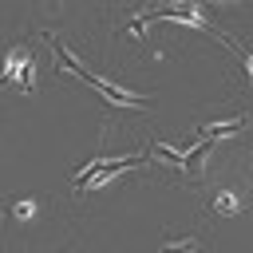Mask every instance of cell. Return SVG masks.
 <instances>
[{"instance_id": "3", "label": "cell", "mask_w": 253, "mask_h": 253, "mask_svg": "<svg viewBox=\"0 0 253 253\" xmlns=\"http://www.w3.org/2000/svg\"><path fill=\"white\" fill-rule=\"evenodd\" d=\"M83 83H91L95 91H103L115 107H146V99H138V95H130V91H123V87H115L111 79H103V75H95V71H87V79Z\"/></svg>"}, {"instance_id": "2", "label": "cell", "mask_w": 253, "mask_h": 253, "mask_svg": "<svg viewBox=\"0 0 253 253\" xmlns=\"http://www.w3.org/2000/svg\"><path fill=\"white\" fill-rule=\"evenodd\" d=\"M32 47H24V43H16L12 51H8V59L0 63V83H20L24 91H32L36 87V71H32Z\"/></svg>"}, {"instance_id": "6", "label": "cell", "mask_w": 253, "mask_h": 253, "mask_svg": "<svg viewBox=\"0 0 253 253\" xmlns=\"http://www.w3.org/2000/svg\"><path fill=\"white\" fill-rule=\"evenodd\" d=\"M32 213H36L32 202H16V217H32Z\"/></svg>"}, {"instance_id": "5", "label": "cell", "mask_w": 253, "mask_h": 253, "mask_svg": "<svg viewBox=\"0 0 253 253\" xmlns=\"http://www.w3.org/2000/svg\"><path fill=\"white\" fill-rule=\"evenodd\" d=\"M213 206H217V213H237V198H229V194H221Z\"/></svg>"}, {"instance_id": "7", "label": "cell", "mask_w": 253, "mask_h": 253, "mask_svg": "<svg viewBox=\"0 0 253 253\" xmlns=\"http://www.w3.org/2000/svg\"><path fill=\"white\" fill-rule=\"evenodd\" d=\"M4 221H8V213H4V210H0V225H4Z\"/></svg>"}, {"instance_id": "4", "label": "cell", "mask_w": 253, "mask_h": 253, "mask_svg": "<svg viewBox=\"0 0 253 253\" xmlns=\"http://www.w3.org/2000/svg\"><path fill=\"white\" fill-rule=\"evenodd\" d=\"M158 253H198V237H178V241H166Z\"/></svg>"}, {"instance_id": "1", "label": "cell", "mask_w": 253, "mask_h": 253, "mask_svg": "<svg viewBox=\"0 0 253 253\" xmlns=\"http://www.w3.org/2000/svg\"><path fill=\"white\" fill-rule=\"evenodd\" d=\"M146 162V154H126V158H95L91 166H83V174L75 178V194H87L91 190V182H95V190L99 186H107V178L111 174H119V170H126V166H142Z\"/></svg>"}]
</instances>
